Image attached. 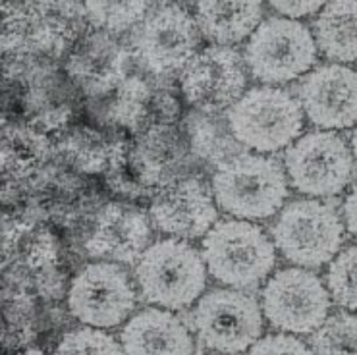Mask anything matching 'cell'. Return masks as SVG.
<instances>
[{"mask_svg": "<svg viewBox=\"0 0 357 355\" xmlns=\"http://www.w3.org/2000/svg\"><path fill=\"white\" fill-rule=\"evenodd\" d=\"M35 288L45 299H60L64 294V276L59 273L56 266L35 273Z\"/></svg>", "mask_w": 357, "mask_h": 355, "instance_id": "cell-29", "label": "cell"}, {"mask_svg": "<svg viewBox=\"0 0 357 355\" xmlns=\"http://www.w3.org/2000/svg\"><path fill=\"white\" fill-rule=\"evenodd\" d=\"M183 124L188 132L191 155L195 158L220 166L230 158L248 153V149L234 137L226 116L208 114L193 108L185 116Z\"/></svg>", "mask_w": 357, "mask_h": 355, "instance_id": "cell-21", "label": "cell"}, {"mask_svg": "<svg viewBox=\"0 0 357 355\" xmlns=\"http://www.w3.org/2000/svg\"><path fill=\"white\" fill-rule=\"evenodd\" d=\"M290 183L311 197H333L354 178V153L338 133L317 130L301 135L284 153Z\"/></svg>", "mask_w": 357, "mask_h": 355, "instance_id": "cell-8", "label": "cell"}, {"mask_svg": "<svg viewBox=\"0 0 357 355\" xmlns=\"http://www.w3.org/2000/svg\"><path fill=\"white\" fill-rule=\"evenodd\" d=\"M120 340L126 355H193L188 326L162 309H145L133 315Z\"/></svg>", "mask_w": 357, "mask_h": 355, "instance_id": "cell-17", "label": "cell"}, {"mask_svg": "<svg viewBox=\"0 0 357 355\" xmlns=\"http://www.w3.org/2000/svg\"><path fill=\"white\" fill-rule=\"evenodd\" d=\"M313 355H357V315L338 313L326 319L311 338Z\"/></svg>", "mask_w": 357, "mask_h": 355, "instance_id": "cell-23", "label": "cell"}, {"mask_svg": "<svg viewBox=\"0 0 357 355\" xmlns=\"http://www.w3.org/2000/svg\"><path fill=\"white\" fill-rule=\"evenodd\" d=\"M20 259L27 271H45L50 266H56L59 261V248L56 240L49 230H35L24 236L20 243Z\"/></svg>", "mask_w": 357, "mask_h": 355, "instance_id": "cell-27", "label": "cell"}, {"mask_svg": "<svg viewBox=\"0 0 357 355\" xmlns=\"http://www.w3.org/2000/svg\"><path fill=\"white\" fill-rule=\"evenodd\" d=\"M203 259L213 278L232 288H255L276 264V248L250 220H220L203 238Z\"/></svg>", "mask_w": 357, "mask_h": 355, "instance_id": "cell-3", "label": "cell"}, {"mask_svg": "<svg viewBox=\"0 0 357 355\" xmlns=\"http://www.w3.org/2000/svg\"><path fill=\"white\" fill-rule=\"evenodd\" d=\"M199 27L180 4L151 6L132 29V56L155 77H168L197 52Z\"/></svg>", "mask_w": 357, "mask_h": 355, "instance_id": "cell-7", "label": "cell"}, {"mask_svg": "<svg viewBox=\"0 0 357 355\" xmlns=\"http://www.w3.org/2000/svg\"><path fill=\"white\" fill-rule=\"evenodd\" d=\"M234 137L245 149L276 153L296 143L303 130V108L286 89L251 87L226 110Z\"/></svg>", "mask_w": 357, "mask_h": 355, "instance_id": "cell-2", "label": "cell"}, {"mask_svg": "<svg viewBox=\"0 0 357 355\" xmlns=\"http://www.w3.org/2000/svg\"><path fill=\"white\" fill-rule=\"evenodd\" d=\"M151 234L149 216L139 206L108 203L97 215L85 251L91 257L133 264L149 248Z\"/></svg>", "mask_w": 357, "mask_h": 355, "instance_id": "cell-16", "label": "cell"}, {"mask_svg": "<svg viewBox=\"0 0 357 355\" xmlns=\"http://www.w3.org/2000/svg\"><path fill=\"white\" fill-rule=\"evenodd\" d=\"M188 149L172 124L149 126L132 153V165L145 186L165 188L180 176Z\"/></svg>", "mask_w": 357, "mask_h": 355, "instance_id": "cell-18", "label": "cell"}, {"mask_svg": "<svg viewBox=\"0 0 357 355\" xmlns=\"http://www.w3.org/2000/svg\"><path fill=\"white\" fill-rule=\"evenodd\" d=\"M201 344L220 354L236 355L253 346L263 332L257 301L236 289H211L191 315Z\"/></svg>", "mask_w": 357, "mask_h": 355, "instance_id": "cell-9", "label": "cell"}, {"mask_svg": "<svg viewBox=\"0 0 357 355\" xmlns=\"http://www.w3.org/2000/svg\"><path fill=\"white\" fill-rule=\"evenodd\" d=\"M68 118H70V110H68V107H59V108H47L45 112L39 114L37 120H39L45 128L54 130V128H60V126L66 124Z\"/></svg>", "mask_w": 357, "mask_h": 355, "instance_id": "cell-33", "label": "cell"}, {"mask_svg": "<svg viewBox=\"0 0 357 355\" xmlns=\"http://www.w3.org/2000/svg\"><path fill=\"white\" fill-rule=\"evenodd\" d=\"M323 2H271V8L278 12L280 16L298 20L303 16H313L323 10Z\"/></svg>", "mask_w": 357, "mask_h": 355, "instance_id": "cell-30", "label": "cell"}, {"mask_svg": "<svg viewBox=\"0 0 357 355\" xmlns=\"http://www.w3.org/2000/svg\"><path fill=\"white\" fill-rule=\"evenodd\" d=\"M274 248L290 263L319 269L331 263L344 241L336 206L319 199H296L280 211L273 226Z\"/></svg>", "mask_w": 357, "mask_h": 355, "instance_id": "cell-5", "label": "cell"}, {"mask_svg": "<svg viewBox=\"0 0 357 355\" xmlns=\"http://www.w3.org/2000/svg\"><path fill=\"white\" fill-rule=\"evenodd\" d=\"M213 197L225 213L240 220H265L288 197L286 170L276 158L243 153L216 166Z\"/></svg>", "mask_w": 357, "mask_h": 355, "instance_id": "cell-1", "label": "cell"}, {"mask_svg": "<svg viewBox=\"0 0 357 355\" xmlns=\"http://www.w3.org/2000/svg\"><path fill=\"white\" fill-rule=\"evenodd\" d=\"M70 313L95 328H112L135 307L130 276L116 263H91L75 274L68 289Z\"/></svg>", "mask_w": 357, "mask_h": 355, "instance_id": "cell-13", "label": "cell"}, {"mask_svg": "<svg viewBox=\"0 0 357 355\" xmlns=\"http://www.w3.org/2000/svg\"><path fill=\"white\" fill-rule=\"evenodd\" d=\"M135 278L149 303L183 309L205 289V259L185 240L167 238L147 248L135 264Z\"/></svg>", "mask_w": 357, "mask_h": 355, "instance_id": "cell-4", "label": "cell"}, {"mask_svg": "<svg viewBox=\"0 0 357 355\" xmlns=\"http://www.w3.org/2000/svg\"><path fill=\"white\" fill-rule=\"evenodd\" d=\"M331 309V294L305 269H284L266 282L263 313L276 331L309 334L319 331Z\"/></svg>", "mask_w": 357, "mask_h": 355, "instance_id": "cell-11", "label": "cell"}, {"mask_svg": "<svg viewBox=\"0 0 357 355\" xmlns=\"http://www.w3.org/2000/svg\"><path fill=\"white\" fill-rule=\"evenodd\" d=\"M326 286L338 305L357 311V246L344 249L333 259L326 273Z\"/></svg>", "mask_w": 357, "mask_h": 355, "instance_id": "cell-25", "label": "cell"}, {"mask_svg": "<svg viewBox=\"0 0 357 355\" xmlns=\"http://www.w3.org/2000/svg\"><path fill=\"white\" fill-rule=\"evenodd\" d=\"M84 6L87 20L110 35L135 27L151 10L147 2H85Z\"/></svg>", "mask_w": 357, "mask_h": 355, "instance_id": "cell-24", "label": "cell"}, {"mask_svg": "<svg viewBox=\"0 0 357 355\" xmlns=\"http://www.w3.org/2000/svg\"><path fill=\"white\" fill-rule=\"evenodd\" d=\"M56 355H126L124 347L99 328H77L66 332L56 346Z\"/></svg>", "mask_w": 357, "mask_h": 355, "instance_id": "cell-26", "label": "cell"}, {"mask_svg": "<svg viewBox=\"0 0 357 355\" xmlns=\"http://www.w3.org/2000/svg\"><path fill=\"white\" fill-rule=\"evenodd\" d=\"M298 100L311 124L346 130L357 124V70L346 64H321L301 77Z\"/></svg>", "mask_w": 357, "mask_h": 355, "instance_id": "cell-14", "label": "cell"}, {"mask_svg": "<svg viewBox=\"0 0 357 355\" xmlns=\"http://www.w3.org/2000/svg\"><path fill=\"white\" fill-rule=\"evenodd\" d=\"M2 49L12 54H62L87 17L84 4H2Z\"/></svg>", "mask_w": 357, "mask_h": 355, "instance_id": "cell-10", "label": "cell"}, {"mask_svg": "<svg viewBox=\"0 0 357 355\" xmlns=\"http://www.w3.org/2000/svg\"><path fill=\"white\" fill-rule=\"evenodd\" d=\"M248 85V66L232 47L213 45L199 50L180 74V87L191 107L222 114L241 99Z\"/></svg>", "mask_w": 357, "mask_h": 355, "instance_id": "cell-12", "label": "cell"}, {"mask_svg": "<svg viewBox=\"0 0 357 355\" xmlns=\"http://www.w3.org/2000/svg\"><path fill=\"white\" fill-rule=\"evenodd\" d=\"M261 2H216L205 0L195 4V22L208 41L228 47L251 37L261 25Z\"/></svg>", "mask_w": 357, "mask_h": 355, "instance_id": "cell-19", "label": "cell"}, {"mask_svg": "<svg viewBox=\"0 0 357 355\" xmlns=\"http://www.w3.org/2000/svg\"><path fill=\"white\" fill-rule=\"evenodd\" d=\"M151 108H155L158 114H160V122H157V124H172V120L180 112V103L176 100L172 93L160 89V91L153 95Z\"/></svg>", "mask_w": 357, "mask_h": 355, "instance_id": "cell-31", "label": "cell"}, {"mask_svg": "<svg viewBox=\"0 0 357 355\" xmlns=\"http://www.w3.org/2000/svg\"><path fill=\"white\" fill-rule=\"evenodd\" d=\"M315 41L324 56L338 62H357V2L338 0L317 14Z\"/></svg>", "mask_w": 357, "mask_h": 355, "instance_id": "cell-20", "label": "cell"}, {"mask_svg": "<svg viewBox=\"0 0 357 355\" xmlns=\"http://www.w3.org/2000/svg\"><path fill=\"white\" fill-rule=\"evenodd\" d=\"M344 220L349 234L357 240V186H354V190L349 191L344 201Z\"/></svg>", "mask_w": 357, "mask_h": 355, "instance_id": "cell-32", "label": "cell"}, {"mask_svg": "<svg viewBox=\"0 0 357 355\" xmlns=\"http://www.w3.org/2000/svg\"><path fill=\"white\" fill-rule=\"evenodd\" d=\"M351 153H354V157H356L357 160V128L356 132H354V135H351Z\"/></svg>", "mask_w": 357, "mask_h": 355, "instance_id": "cell-34", "label": "cell"}, {"mask_svg": "<svg viewBox=\"0 0 357 355\" xmlns=\"http://www.w3.org/2000/svg\"><path fill=\"white\" fill-rule=\"evenodd\" d=\"M317 41L305 24L284 16L266 17L248 41L243 60L250 74L268 85L309 74L317 60Z\"/></svg>", "mask_w": 357, "mask_h": 355, "instance_id": "cell-6", "label": "cell"}, {"mask_svg": "<svg viewBox=\"0 0 357 355\" xmlns=\"http://www.w3.org/2000/svg\"><path fill=\"white\" fill-rule=\"evenodd\" d=\"M153 89L149 82L137 74H128L116 87L112 105L108 107V120L128 126L133 132L149 128Z\"/></svg>", "mask_w": 357, "mask_h": 355, "instance_id": "cell-22", "label": "cell"}, {"mask_svg": "<svg viewBox=\"0 0 357 355\" xmlns=\"http://www.w3.org/2000/svg\"><path fill=\"white\" fill-rule=\"evenodd\" d=\"M151 218L165 234L197 240L215 226L218 211L207 186L197 176H183L158 190L151 203Z\"/></svg>", "mask_w": 357, "mask_h": 355, "instance_id": "cell-15", "label": "cell"}, {"mask_svg": "<svg viewBox=\"0 0 357 355\" xmlns=\"http://www.w3.org/2000/svg\"><path fill=\"white\" fill-rule=\"evenodd\" d=\"M250 355H313L301 340L288 334H271L251 346Z\"/></svg>", "mask_w": 357, "mask_h": 355, "instance_id": "cell-28", "label": "cell"}, {"mask_svg": "<svg viewBox=\"0 0 357 355\" xmlns=\"http://www.w3.org/2000/svg\"><path fill=\"white\" fill-rule=\"evenodd\" d=\"M17 355H47V354H43L41 349H25V352H22V354H17Z\"/></svg>", "mask_w": 357, "mask_h": 355, "instance_id": "cell-35", "label": "cell"}]
</instances>
